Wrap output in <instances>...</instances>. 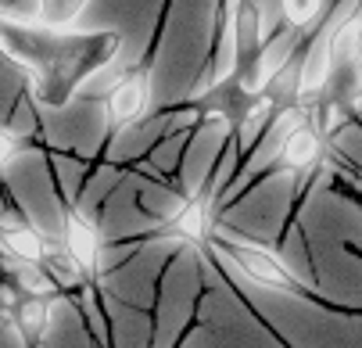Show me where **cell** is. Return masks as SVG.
Listing matches in <instances>:
<instances>
[{
    "mask_svg": "<svg viewBox=\"0 0 362 348\" xmlns=\"http://www.w3.org/2000/svg\"><path fill=\"white\" fill-rule=\"evenodd\" d=\"M209 248H212L219 259H230V262H233L251 284H258V287H269V291H280V294H298V298H316V287L305 284V280L273 252V248L258 244V240H251V237H244V233H237V230L216 226Z\"/></svg>",
    "mask_w": 362,
    "mask_h": 348,
    "instance_id": "1",
    "label": "cell"
},
{
    "mask_svg": "<svg viewBox=\"0 0 362 348\" xmlns=\"http://www.w3.org/2000/svg\"><path fill=\"white\" fill-rule=\"evenodd\" d=\"M323 169H334V173H337V180H341V183L348 187V194H351L355 202L362 205V180H351V176H344V169H341V166H337V162H334L330 155H327V166H323Z\"/></svg>",
    "mask_w": 362,
    "mask_h": 348,
    "instance_id": "9",
    "label": "cell"
},
{
    "mask_svg": "<svg viewBox=\"0 0 362 348\" xmlns=\"http://www.w3.org/2000/svg\"><path fill=\"white\" fill-rule=\"evenodd\" d=\"M219 216V194L216 190H194L158 223V237L180 244V248H209L216 233Z\"/></svg>",
    "mask_w": 362,
    "mask_h": 348,
    "instance_id": "2",
    "label": "cell"
},
{
    "mask_svg": "<svg viewBox=\"0 0 362 348\" xmlns=\"http://www.w3.org/2000/svg\"><path fill=\"white\" fill-rule=\"evenodd\" d=\"M62 244L76 255V262L90 273V280L100 277V269H105V248H108V244H105V230H100V223H97L86 209H79V205L65 209Z\"/></svg>",
    "mask_w": 362,
    "mask_h": 348,
    "instance_id": "4",
    "label": "cell"
},
{
    "mask_svg": "<svg viewBox=\"0 0 362 348\" xmlns=\"http://www.w3.org/2000/svg\"><path fill=\"white\" fill-rule=\"evenodd\" d=\"M280 11H284V25L313 33L323 18V0H280Z\"/></svg>",
    "mask_w": 362,
    "mask_h": 348,
    "instance_id": "7",
    "label": "cell"
},
{
    "mask_svg": "<svg viewBox=\"0 0 362 348\" xmlns=\"http://www.w3.org/2000/svg\"><path fill=\"white\" fill-rule=\"evenodd\" d=\"M154 105V86H151V72L147 69H133L122 72L119 83L108 90V101H105V122L108 133H122L133 122H140Z\"/></svg>",
    "mask_w": 362,
    "mask_h": 348,
    "instance_id": "3",
    "label": "cell"
},
{
    "mask_svg": "<svg viewBox=\"0 0 362 348\" xmlns=\"http://www.w3.org/2000/svg\"><path fill=\"white\" fill-rule=\"evenodd\" d=\"M22 151H25V137L11 122H4V126H0V173H4Z\"/></svg>",
    "mask_w": 362,
    "mask_h": 348,
    "instance_id": "8",
    "label": "cell"
},
{
    "mask_svg": "<svg viewBox=\"0 0 362 348\" xmlns=\"http://www.w3.org/2000/svg\"><path fill=\"white\" fill-rule=\"evenodd\" d=\"M4 316H8V327L18 337V344H40L43 334L50 330V320H54V298L22 294Z\"/></svg>",
    "mask_w": 362,
    "mask_h": 348,
    "instance_id": "5",
    "label": "cell"
},
{
    "mask_svg": "<svg viewBox=\"0 0 362 348\" xmlns=\"http://www.w3.org/2000/svg\"><path fill=\"white\" fill-rule=\"evenodd\" d=\"M40 266H43V273L54 280V287L62 291V294H69V291H83L86 284H93L90 280V273L76 262V255L69 252V248L58 240H50L47 244V252H43V259H40Z\"/></svg>",
    "mask_w": 362,
    "mask_h": 348,
    "instance_id": "6",
    "label": "cell"
}]
</instances>
